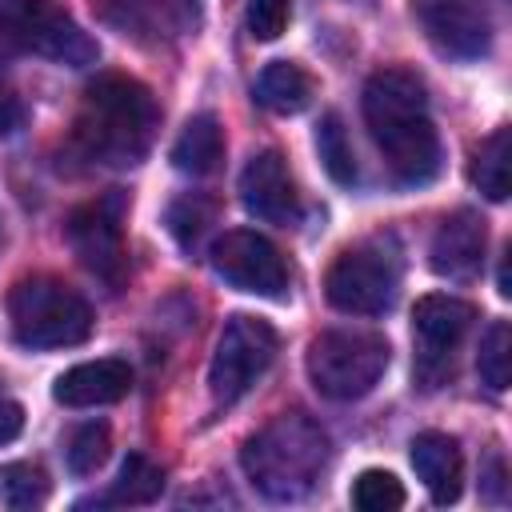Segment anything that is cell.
Wrapping results in <instances>:
<instances>
[{"instance_id": "6da1fadb", "label": "cell", "mask_w": 512, "mask_h": 512, "mask_svg": "<svg viewBox=\"0 0 512 512\" xmlns=\"http://www.w3.org/2000/svg\"><path fill=\"white\" fill-rule=\"evenodd\" d=\"M364 124L400 184H428L440 172V136L428 116L424 80L408 68H384L364 84Z\"/></svg>"}, {"instance_id": "7a4b0ae2", "label": "cell", "mask_w": 512, "mask_h": 512, "mask_svg": "<svg viewBox=\"0 0 512 512\" xmlns=\"http://www.w3.org/2000/svg\"><path fill=\"white\" fill-rule=\"evenodd\" d=\"M156 124L160 112L152 92L132 76L104 72L84 88L76 112V144L108 168H132L148 156Z\"/></svg>"}, {"instance_id": "3957f363", "label": "cell", "mask_w": 512, "mask_h": 512, "mask_svg": "<svg viewBox=\"0 0 512 512\" xmlns=\"http://www.w3.org/2000/svg\"><path fill=\"white\" fill-rule=\"evenodd\" d=\"M240 464L256 492L276 504H292L316 488L328 464V436L316 420L300 412H280L244 440Z\"/></svg>"}, {"instance_id": "277c9868", "label": "cell", "mask_w": 512, "mask_h": 512, "mask_svg": "<svg viewBox=\"0 0 512 512\" xmlns=\"http://www.w3.org/2000/svg\"><path fill=\"white\" fill-rule=\"evenodd\" d=\"M12 336L24 348H68L88 340L92 308L88 300L56 276H24L8 292Z\"/></svg>"}, {"instance_id": "5b68a950", "label": "cell", "mask_w": 512, "mask_h": 512, "mask_svg": "<svg viewBox=\"0 0 512 512\" xmlns=\"http://www.w3.org/2000/svg\"><path fill=\"white\" fill-rule=\"evenodd\" d=\"M0 48L32 52L68 68L96 64V40L56 0H0Z\"/></svg>"}, {"instance_id": "8992f818", "label": "cell", "mask_w": 512, "mask_h": 512, "mask_svg": "<svg viewBox=\"0 0 512 512\" xmlns=\"http://www.w3.org/2000/svg\"><path fill=\"white\" fill-rule=\"evenodd\" d=\"M388 368V340L376 332L332 328L308 344V380L328 400H360Z\"/></svg>"}, {"instance_id": "52a82bcc", "label": "cell", "mask_w": 512, "mask_h": 512, "mask_svg": "<svg viewBox=\"0 0 512 512\" xmlns=\"http://www.w3.org/2000/svg\"><path fill=\"white\" fill-rule=\"evenodd\" d=\"M396 292H400V256H396V244L380 236L356 248H344L324 276L328 304L352 316L388 312L396 304Z\"/></svg>"}, {"instance_id": "ba28073f", "label": "cell", "mask_w": 512, "mask_h": 512, "mask_svg": "<svg viewBox=\"0 0 512 512\" xmlns=\"http://www.w3.org/2000/svg\"><path fill=\"white\" fill-rule=\"evenodd\" d=\"M276 332L260 316H232L216 340L212 368H208V388L216 404H236L276 360Z\"/></svg>"}, {"instance_id": "9c48e42d", "label": "cell", "mask_w": 512, "mask_h": 512, "mask_svg": "<svg viewBox=\"0 0 512 512\" xmlns=\"http://www.w3.org/2000/svg\"><path fill=\"white\" fill-rule=\"evenodd\" d=\"M476 320V308L468 300L432 292L420 296L412 308V336H416V380L424 388H436L452 376V360L460 340L468 336Z\"/></svg>"}, {"instance_id": "30bf717a", "label": "cell", "mask_w": 512, "mask_h": 512, "mask_svg": "<svg viewBox=\"0 0 512 512\" xmlns=\"http://www.w3.org/2000/svg\"><path fill=\"white\" fill-rule=\"evenodd\" d=\"M212 268L240 292L268 296V300L288 296V264L280 248L260 232H248V228L224 232L212 244Z\"/></svg>"}, {"instance_id": "8fae6325", "label": "cell", "mask_w": 512, "mask_h": 512, "mask_svg": "<svg viewBox=\"0 0 512 512\" xmlns=\"http://www.w3.org/2000/svg\"><path fill=\"white\" fill-rule=\"evenodd\" d=\"M124 196L108 192L68 216V244L80 256V264L100 276L108 288H120L124 280V236H120Z\"/></svg>"}, {"instance_id": "7c38bea8", "label": "cell", "mask_w": 512, "mask_h": 512, "mask_svg": "<svg viewBox=\"0 0 512 512\" xmlns=\"http://www.w3.org/2000/svg\"><path fill=\"white\" fill-rule=\"evenodd\" d=\"M412 12L436 52L456 60H476L488 52L492 24L484 0H412Z\"/></svg>"}, {"instance_id": "4fadbf2b", "label": "cell", "mask_w": 512, "mask_h": 512, "mask_svg": "<svg viewBox=\"0 0 512 512\" xmlns=\"http://www.w3.org/2000/svg\"><path fill=\"white\" fill-rule=\"evenodd\" d=\"M240 200L264 224H292L300 212V192L292 184L288 160L280 152H256L240 172Z\"/></svg>"}, {"instance_id": "5bb4252c", "label": "cell", "mask_w": 512, "mask_h": 512, "mask_svg": "<svg viewBox=\"0 0 512 512\" xmlns=\"http://www.w3.org/2000/svg\"><path fill=\"white\" fill-rule=\"evenodd\" d=\"M484 248H488L484 220L476 212L460 208V212L444 216V224L436 228L432 248H428V264L444 280H472L484 264Z\"/></svg>"}, {"instance_id": "9a60e30c", "label": "cell", "mask_w": 512, "mask_h": 512, "mask_svg": "<svg viewBox=\"0 0 512 512\" xmlns=\"http://www.w3.org/2000/svg\"><path fill=\"white\" fill-rule=\"evenodd\" d=\"M132 388V368L128 360H84L76 368H68L64 376H56L52 384V400L64 408H96V404H116L124 400Z\"/></svg>"}, {"instance_id": "2e32d148", "label": "cell", "mask_w": 512, "mask_h": 512, "mask_svg": "<svg viewBox=\"0 0 512 512\" xmlns=\"http://www.w3.org/2000/svg\"><path fill=\"white\" fill-rule=\"evenodd\" d=\"M412 468L424 480L432 504H456L464 488V456L448 432H420L412 440Z\"/></svg>"}, {"instance_id": "e0dca14e", "label": "cell", "mask_w": 512, "mask_h": 512, "mask_svg": "<svg viewBox=\"0 0 512 512\" xmlns=\"http://www.w3.org/2000/svg\"><path fill=\"white\" fill-rule=\"evenodd\" d=\"M220 160H224V128H220V120L212 112L192 116L180 128L176 144H172V164L180 172H188V176H208V172L220 168Z\"/></svg>"}, {"instance_id": "ac0fdd59", "label": "cell", "mask_w": 512, "mask_h": 512, "mask_svg": "<svg viewBox=\"0 0 512 512\" xmlns=\"http://www.w3.org/2000/svg\"><path fill=\"white\" fill-rule=\"evenodd\" d=\"M312 92H316L312 76H308L300 64H292V60H276V64H268V68L256 76V100H260L268 112H280V116L304 112V108L312 104Z\"/></svg>"}, {"instance_id": "d6986e66", "label": "cell", "mask_w": 512, "mask_h": 512, "mask_svg": "<svg viewBox=\"0 0 512 512\" xmlns=\"http://www.w3.org/2000/svg\"><path fill=\"white\" fill-rule=\"evenodd\" d=\"M160 492H164V472L148 456L132 452V456H124L112 488L96 504H128V508H136V504H152Z\"/></svg>"}, {"instance_id": "ffe728a7", "label": "cell", "mask_w": 512, "mask_h": 512, "mask_svg": "<svg viewBox=\"0 0 512 512\" xmlns=\"http://www.w3.org/2000/svg\"><path fill=\"white\" fill-rule=\"evenodd\" d=\"M508 128H496L492 136L480 140L476 156H472V184L488 196V200H504L508 196Z\"/></svg>"}, {"instance_id": "44dd1931", "label": "cell", "mask_w": 512, "mask_h": 512, "mask_svg": "<svg viewBox=\"0 0 512 512\" xmlns=\"http://www.w3.org/2000/svg\"><path fill=\"white\" fill-rule=\"evenodd\" d=\"M316 152H320V164L324 172L336 180V184H356V152L348 144V132L340 124L336 112H328L316 128Z\"/></svg>"}, {"instance_id": "7402d4cb", "label": "cell", "mask_w": 512, "mask_h": 512, "mask_svg": "<svg viewBox=\"0 0 512 512\" xmlns=\"http://www.w3.org/2000/svg\"><path fill=\"white\" fill-rule=\"evenodd\" d=\"M476 368H480V380L492 392H504L508 388V376H512V328H508V320H492L488 324V332L480 340Z\"/></svg>"}, {"instance_id": "603a6c76", "label": "cell", "mask_w": 512, "mask_h": 512, "mask_svg": "<svg viewBox=\"0 0 512 512\" xmlns=\"http://www.w3.org/2000/svg\"><path fill=\"white\" fill-rule=\"evenodd\" d=\"M0 500L8 508H40L48 500V476L36 464H0Z\"/></svg>"}, {"instance_id": "cb8c5ba5", "label": "cell", "mask_w": 512, "mask_h": 512, "mask_svg": "<svg viewBox=\"0 0 512 512\" xmlns=\"http://www.w3.org/2000/svg\"><path fill=\"white\" fill-rule=\"evenodd\" d=\"M108 448H112V432L108 424H80L72 436H68V448H64V460H68V472L72 476H92L104 460H108Z\"/></svg>"}, {"instance_id": "d4e9b609", "label": "cell", "mask_w": 512, "mask_h": 512, "mask_svg": "<svg viewBox=\"0 0 512 512\" xmlns=\"http://www.w3.org/2000/svg\"><path fill=\"white\" fill-rule=\"evenodd\" d=\"M352 504L360 512H396L404 504V484L384 468H364L352 484Z\"/></svg>"}, {"instance_id": "484cf974", "label": "cell", "mask_w": 512, "mask_h": 512, "mask_svg": "<svg viewBox=\"0 0 512 512\" xmlns=\"http://www.w3.org/2000/svg\"><path fill=\"white\" fill-rule=\"evenodd\" d=\"M208 220H212V204L200 200V196H184V200H176V204L168 208V228H172V236H176L184 248H196V240H200V232L208 228Z\"/></svg>"}, {"instance_id": "4316f807", "label": "cell", "mask_w": 512, "mask_h": 512, "mask_svg": "<svg viewBox=\"0 0 512 512\" xmlns=\"http://www.w3.org/2000/svg\"><path fill=\"white\" fill-rule=\"evenodd\" d=\"M292 20V0H248V32L256 40H276Z\"/></svg>"}, {"instance_id": "83f0119b", "label": "cell", "mask_w": 512, "mask_h": 512, "mask_svg": "<svg viewBox=\"0 0 512 512\" xmlns=\"http://www.w3.org/2000/svg\"><path fill=\"white\" fill-rule=\"evenodd\" d=\"M20 428H24V408H20L16 400L0 396V444L16 440V436H20Z\"/></svg>"}, {"instance_id": "f1b7e54d", "label": "cell", "mask_w": 512, "mask_h": 512, "mask_svg": "<svg viewBox=\"0 0 512 512\" xmlns=\"http://www.w3.org/2000/svg\"><path fill=\"white\" fill-rule=\"evenodd\" d=\"M20 120H24V108H20V100L0 84V136H12L16 128H20Z\"/></svg>"}]
</instances>
